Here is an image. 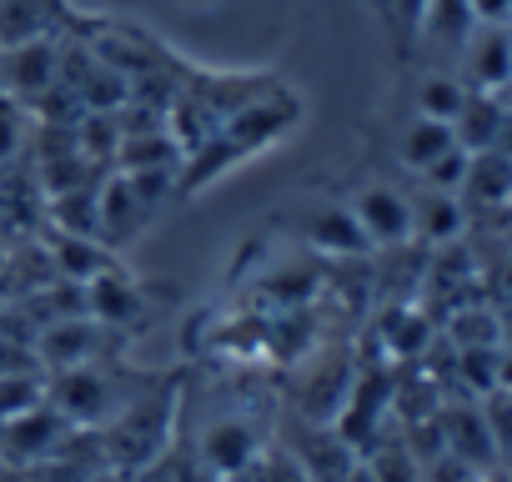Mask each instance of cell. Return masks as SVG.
<instances>
[{
    "mask_svg": "<svg viewBox=\"0 0 512 482\" xmlns=\"http://www.w3.org/2000/svg\"><path fill=\"white\" fill-rule=\"evenodd\" d=\"M46 402H51L71 427H96V422L121 417L116 382H111L101 367H71V372H56V377L46 382Z\"/></svg>",
    "mask_w": 512,
    "mask_h": 482,
    "instance_id": "1",
    "label": "cell"
},
{
    "mask_svg": "<svg viewBox=\"0 0 512 482\" xmlns=\"http://www.w3.org/2000/svg\"><path fill=\"white\" fill-rule=\"evenodd\" d=\"M66 437H71V422L51 402H36L31 412L0 422V457L6 462H46L66 447Z\"/></svg>",
    "mask_w": 512,
    "mask_h": 482,
    "instance_id": "2",
    "label": "cell"
},
{
    "mask_svg": "<svg viewBox=\"0 0 512 482\" xmlns=\"http://www.w3.org/2000/svg\"><path fill=\"white\" fill-rule=\"evenodd\" d=\"M352 216L372 247H407L412 241V201L387 181H367L352 196Z\"/></svg>",
    "mask_w": 512,
    "mask_h": 482,
    "instance_id": "3",
    "label": "cell"
},
{
    "mask_svg": "<svg viewBox=\"0 0 512 482\" xmlns=\"http://www.w3.org/2000/svg\"><path fill=\"white\" fill-rule=\"evenodd\" d=\"M0 91H11L16 101H36L46 91H56L61 81V51L51 46V36L41 41H26V46H11L0 51Z\"/></svg>",
    "mask_w": 512,
    "mask_h": 482,
    "instance_id": "4",
    "label": "cell"
},
{
    "mask_svg": "<svg viewBox=\"0 0 512 482\" xmlns=\"http://www.w3.org/2000/svg\"><path fill=\"white\" fill-rule=\"evenodd\" d=\"M462 71H467V91L497 96L512 81V26H477L462 46Z\"/></svg>",
    "mask_w": 512,
    "mask_h": 482,
    "instance_id": "5",
    "label": "cell"
},
{
    "mask_svg": "<svg viewBox=\"0 0 512 482\" xmlns=\"http://www.w3.org/2000/svg\"><path fill=\"white\" fill-rule=\"evenodd\" d=\"M96 347H101V322H96V317H91V322L66 317V322H56V327L36 342V352L46 357V367H51V372L91 367V362H96Z\"/></svg>",
    "mask_w": 512,
    "mask_h": 482,
    "instance_id": "6",
    "label": "cell"
},
{
    "mask_svg": "<svg viewBox=\"0 0 512 482\" xmlns=\"http://www.w3.org/2000/svg\"><path fill=\"white\" fill-rule=\"evenodd\" d=\"M256 452H262V437H256V427H251V422H241V417L211 422V427H206V437H201V457H206L221 477L246 472Z\"/></svg>",
    "mask_w": 512,
    "mask_h": 482,
    "instance_id": "7",
    "label": "cell"
},
{
    "mask_svg": "<svg viewBox=\"0 0 512 482\" xmlns=\"http://www.w3.org/2000/svg\"><path fill=\"white\" fill-rule=\"evenodd\" d=\"M502 121H507V106H502L497 96L467 91V101H462V111H457V121H452V136H457L462 151H492Z\"/></svg>",
    "mask_w": 512,
    "mask_h": 482,
    "instance_id": "8",
    "label": "cell"
},
{
    "mask_svg": "<svg viewBox=\"0 0 512 482\" xmlns=\"http://www.w3.org/2000/svg\"><path fill=\"white\" fill-rule=\"evenodd\" d=\"M307 241H312L317 252H332V257H362V252H372V241L362 236L352 206H327V211H317V216L307 221Z\"/></svg>",
    "mask_w": 512,
    "mask_h": 482,
    "instance_id": "9",
    "label": "cell"
},
{
    "mask_svg": "<svg viewBox=\"0 0 512 482\" xmlns=\"http://www.w3.org/2000/svg\"><path fill=\"white\" fill-rule=\"evenodd\" d=\"M116 156L126 171H176L181 166V141L161 126H146V131H126L116 141Z\"/></svg>",
    "mask_w": 512,
    "mask_h": 482,
    "instance_id": "10",
    "label": "cell"
},
{
    "mask_svg": "<svg viewBox=\"0 0 512 482\" xmlns=\"http://www.w3.org/2000/svg\"><path fill=\"white\" fill-rule=\"evenodd\" d=\"M457 196H472V201H482V206L512 201V156H502V151H472L467 181H462Z\"/></svg>",
    "mask_w": 512,
    "mask_h": 482,
    "instance_id": "11",
    "label": "cell"
},
{
    "mask_svg": "<svg viewBox=\"0 0 512 482\" xmlns=\"http://www.w3.org/2000/svg\"><path fill=\"white\" fill-rule=\"evenodd\" d=\"M51 36V0H0V51Z\"/></svg>",
    "mask_w": 512,
    "mask_h": 482,
    "instance_id": "12",
    "label": "cell"
},
{
    "mask_svg": "<svg viewBox=\"0 0 512 482\" xmlns=\"http://www.w3.org/2000/svg\"><path fill=\"white\" fill-rule=\"evenodd\" d=\"M477 31L467 0H427V16L417 26V36H427L432 46H447V51H462L467 36Z\"/></svg>",
    "mask_w": 512,
    "mask_h": 482,
    "instance_id": "13",
    "label": "cell"
},
{
    "mask_svg": "<svg viewBox=\"0 0 512 482\" xmlns=\"http://www.w3.org/2000/svg\"><path fill=\"white\" fill-rule=\"evenodd\" d=\"M462 231V201L447 191H427L412 201V236L417 241H452Z\"/></svg>",
    "mask_w": 512,
    "mask_h": 482,
    "instance_id": "14",
    "label": "cell"
},
{
    "mask_svg": "<svg viewBox=\"0 0 512 482\" xmlns=\"http://www.w3.org/2000/svg\"><path fill=\"white\" fill-rule=\"evenodd\" d=\"M457 146V136H452V126L447 121H427V116H417L407 131H402V166L407 171H427L442 151H452Z\"/></svg>",
    "mask_w": 512,
    "mask_h": 482,
    "instance_id": "15",
    "label": "cell"
},
{
    "mask_svg": "<svg viewBox=\"0 0 512 482\" xmlns=\"http://www.w3.org/2000/svg\"><path fill=\"white\" fill-rule=\"evenodd\" d=\"M136 312H141V297H136V287H131L126 277L101 272V277L91 282V317H96V322H131Z\"/></svg>",
    "mask_w": 512,
    "mask_h": 482,
    "instance_id": "16",
    "label": "cell"
},
{
    "mask_svg": "<svg viewBox=\"0 0 512 482\" xmlns=\"http://www.w3.org/2000/svg\"><path fill=\"white\" fill-rule=\"evenodd\" d=\"M462 101H467V81H457V76H422V86H417V116H427V121L452 126Z\"/></svg>",
    "mask_w": 512,
    "mask_h": 482,
    "instance_id": "17",
    "label": "cell"
},
{
    "mask_svg": "<svg viewBox=\"0 0 512 482\" xmlns=\"http://www.w3.org/2000/svg\"><path fill=\"white\" fill-rule=\"evenodd\" d=\"M91 241H96V236H71V231H61V241H56V262H61L66 277H76V282H96L101 272H111V257L96 252Z\"/></svg>",
    "mask_w": 512,
    "mask_h": 482,
    "instance_id": "18",
    "label": "cell"
},
{
    "mask_svg": "<svg viewBox=\"0 0 512 482\" xmlns=\"http://www.w3.org/2000/svg\"><path fill=\"white\" fill-rule=\"evenodd\" d=\"M26 131H31L26 101H16L11 91H0V161H11L26 146Z\"/></svg>",
    "mask_w": 512,
    "mask_h": 482,
    "instance_id": "19",
    "label": "cell"
},
{
    "mask_svg": "<svg viewBox=\"0 0 512 482\" xmlns=\"http://www.w3.org/2000/svg\"><path fill=\"white\" fill-rule=\"evenodd\" d=\"M467 161H472V151H462V146H452V151H442L427 171H422V181L432 186V191H447V196H457L462 191V181H467Z\"/></svg>",
    "mask_w": 512,
    "mask_h": 482,
    "instance_id": "20",
    "label": "cell"
},
{
    "mask_svg": "<svg viewBox=\"0 0 512 482\" xmlns=\"http://www.w3.org/2000/svg\"><path fill=\"white\" fill-rule=\"evenodd\" d=\"M362 467H367V477H372V482H417V462H412V452H407V447L372 452Z\"/></svg>",
    "mask_w": 512,
    "mask_h": 482,
    "instance_id": "21",
    "label": "cell"
},
{
    "mask_svg": "<svg viewBox=\"0 0 512 482\" xmlns=\"http://www.w3.org/2000/svg\"><path fill=\"white\" fill-rule=\"evenodd\" d=\"M477 26H512V0H467Z\"/></svg>",
    "mask_w": 512,
    "mask_h": 482,
    "instance_id": "22",
    "label": "cell"
},
{
    "mask_svg": "<svg viewBox=\"0 0 512 482\" xmlns=\"http://www.w3.org/2000/svg\"><path fill=\"white\" fill-rule=\"evenodd\" d=\"M0 482H21V472H16V462H6V457H0Z\"/></svg>",
    "mask_w": 512,
    "mask_h": 482,
    "instance_id": "23",
    "label": "cell"
},
{
    "mask_svg": "<svg viewBox=\"0 0 512 482\" xmlns=\"http://www.w3.org/2000/svg\"><path fill=\"white\" fill-rule=\"evenodd\" d=\"M497 101H502V106H507V111H512V81H507V86H502V91H497Z\"/></svg>",
    "mask_w": 512,
    "mask_h": 482,
    "instance_id": "24",
    "label": "cell"
}]
</instances>
